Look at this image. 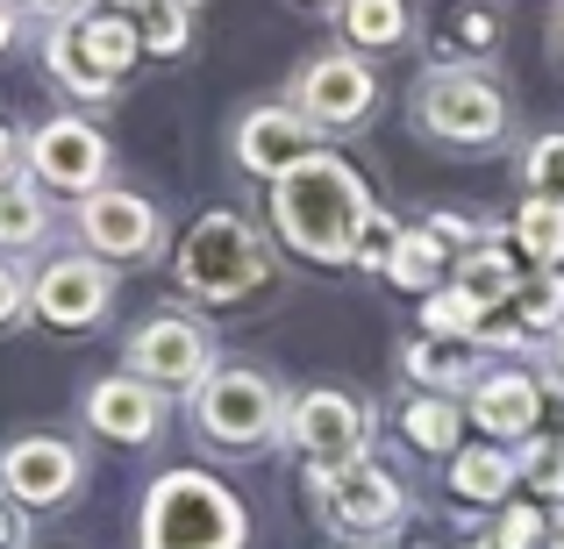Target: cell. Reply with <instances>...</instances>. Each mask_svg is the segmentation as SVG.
<instances>
[{"instance_id":"obj_10","label":"cell","mask_w":564,"mask_h":549,"mask_svg":"<svg viewBox=\"0 0 564 549\" xmlns=\"http://www.w3.org/2000/svg\"><path fill=\"white\" fill-rule=\"evenodd\" d=\"M315 499H322V521L344 528V536H386L408 514V493L386 479L372 457H358L344 471H315Z\"/></svg>"},{"instance_id":"obj_34","label":"cell","mask_w":564,"mask_h":549,"mask_svg":"<svg viewBox=\"0 0 564 549\" xmlns=\"http://www.w3.org/2000/svg\"><path fill=\"white\" fill-rule=\"evenodd\" d=\"M22 307H29V286H22V278L8 272V264H0V329H8V321L22 315Z\"/></svg>"},{"instance_id":"obj_3","label":"cell","mask_w":564,"mask_h":549,"mask_svg":"<svg viewBox=\"0 0 564 549\" xmlns=\"http://www.w3.org/2000/svg\"><path fill=\"white\" fill-rule=\"evenodd\" d=\"M264 278H272V250H264V235L250 229L243 215L207 207V215L186 229V243H180V286L193 293V300H250Z\"/></svg>"},{"instance_id":"obj_23","label":"cell","mask_w":564,"mask_h":549,"mask_svg":"<svg viewBox=\"0 0 564 549\" xmlns=\"http://www.w3.org/2000/svg\"><path fill=\"white\" fill-rule=\"evenodd\" d=\"M344 36L358 43V51H393V43H408V29H414V14H408V0H344Z\"/></svg>"},{"instance_id":"obj_4","label":"cell","mask_w":564,"mask_h":549,"mask_svg":"<svg viewBox=\"0 0 564 549\" xmlns=\"http://www.w3.org/2000/svg\"><path fill=\"white\" fill-rule=\"evenodd\" d=\"M193 436L207 442V450H264V442L286 436V407H279V385L264 378V371L250 364H215L207 371V385L193 393Z\"/></svg>"},{"instance_id":"obj_44","label":"cell","mask_w":564,"mask_h":549,"mask_svg":"<svg viewBox=\"0 0 564 549\" xmlns=\"http://www.w3.org/2000/svg\"><path fill=\"white\" fill-rule=\"evenodd\" d=\"M557 358H564V329H557Z\"/></svg>"},{"instance_id":"obj_36","label":"cell","mask_w":564,"mask_h":549,"mask_svg":"<svg viewBox=\"0 0 564 549\" xmlns=\"http://www.w3.org/2000/svg\"><path fill=\"white\" fill-rule=\"evenodd\" d=\"M14 8H29V14H51V22H72V14H79L86 0H14Z\"/></svg>"},{"instance_id":"obj_13","label":"cell","mask_w":564,"mask_h":549,"mask_svg":"<svg viewBox=\"0 0 564 549\" xmlns=\"http://www.w3.org/2000/svg\"><path fill=\"white\" fill-rule=\"evenodd\" d=\"M29 172L51 193L86 200V193L108 186V136H100L94 122H79V114H57V122H43L36 136H29Z\"/></svg>"},{"instance_id":"obj_12","label":"cell","mask_w":564,"mask_h":549,"mask_svg":"<svg viewBox=\"0 0 564 549\" xmlns=\"http://www.w3.org/2000/svg\"><path fill=\"white\" fill-rule=\"evenodd\" d=\"M315 151H322V129L307 122L293 100H258V108L236 122V136H229V157L250 172V179H264V186H272L286 165L315 157Z\"/></svg>"},{"instance_id":"obj_41","label":"cell","mask_w":564,"mask_h":549,"mask_svg":"<svg viewBox=\"0 0 564 549\" xmlns=\"http://www.w3.org/2000/svg\"><path fill=\"white\" fill-rule=\"evenodd\" d=\"M551 36H557V57H564V8H557V29H551Z\"/></svg>"},{"instance_id":"obj_38","label":"cell","mask_w":564,"mask_h":549,"mask_svg":"<svg viewBox=\"0 0 564 549\" xmlns=\"http://www.w3.org/2000/svg\"><path fill=\"white\" fill-rule=\"evenodd\" d=\"M14 14H22V8H14V0H0V51L14 43Z\"/></svg>"},{"instance_id":"obj_2","label":"cell","mask_w":564,"mask_h":549,"mask_svg":"<svg viewBox=\"0 0 564 549\" xmlns=\"http://www.w3.org/2000/svg\"><path fill=\"white\" fill-rule=\"evenodd\" d=\"M243 542H250L243 499L215 485L207 471H165L143 493L137 549H243Z\"/></svg>"},{"instance_id":"obj_20","label":"cell","mask_w":564,"mask_h":549,"mask_svg":"<svg viewBox=\"0 0 564 549\" xmlns=\"http://www.w3.org/2000/svg\"><path fill=\"white\" fill-rule=\"evenodd\" d=\"M43 65H51V79H65L79 100H108V94H115V79L94 65V57H86V43H79V14L51 29V43H43Z\"/></svg>"},{"instance_id":"obj_35","label":"cell","mask_w":564,"mask_h":549,"mask_svg":"<svg viewBox=\"0 0 564 549\" xmlns=\"http://www.w3.org/2000/svg\"><path fill=\"white\" fill-rule=\"evenodd\" d=\"M22 542H29L22 507H14V499H0V549H22Z\"/></svg>"},{"instance_id":"obj_42","label":"cell","mask_w":564,"mask_h":549,"mask_svg":"<svg viewBox=\"0 0 564 549\" xmlns=\"http://www.w3.org/2000/svg\"><path fill=\"white\" fill-rule=\"evenodd\" d=\"M315 8H344V0H315Z\"/></svg>"},{"instance_id":"obj_15","label":"cell","mask_w":564,"mask_h":549,"mask_svg":"<svg viewBox=\"0 0 564 549\" xmlns=\"http://www.w3.org/2000/svg\"><path fill=\"white\" fill-rule=\"evenodd\" d=\"M86 428L108 442H158V428H165V393H151L143 378H129V371H115V378H94L86 385Z\"/></svg>"},{"instance_id":"obj_9","label":"cell","mask_w":564,"mask_h":549,"mask_svg":"<svg viewBox=\"0 0 564 549\" xmlns=\"http://www.w3.org/2000/svg\"><path fill=\"white\" fill-rule=\"evenodd\" d=\"M286 100L329 136V129H358L365 114L379 108V79H372V65H365L358 51H322V57H307V65L293 72Z\"/></svg>"},{"instance_id":"obj_6","label":"cell","mask_w":564,"mask_h":549,"mask_svg":"<svg viewBox=\"0 0 564 549\" xmlns=\"http://www.w3.org/2000/svg\"><path fill=\"white\" fill-rule=\"evenodd\" d=\"M122 371L143 378L151 393H200L207 371H215V336L193 315H151L137 336L122 343Z\"/></svg>"},{"instance_id":"obj_24","label":"cell","mask_w":564,"mask_h":549,"mask_svg":"<svg viewBox=\"0 0 564 549\" xmlns=\"http://www.w3.org/2000/svg\"><path fill=\"white\" fill-rule=\"evenodd\" d=\"M451 286L486 315V307H508L514 293H522V278H514V257H500V250H471V257H457Z\"/></svg>"},{"instance_id":"obj_19","label":"cell","mask_w":564,"mask_h":549,"mask_svg":"<svg viewBox=\"0 0 564 549\" xmlns=\"http://www.w3.org/2000/svg\"><path fill=\"white\" fill-rule=\"evenodd\" d=\"M79 43H86V57L122 86V72L137 65V51H143V29H137V14H108L100 8V14H79Z\"/></svg>"},{"instance_id":"obj_5","label":"cell","mask_w":564,"mask_h":549,"mask_svg":"<svg viewBox=\"0 0 564 549\" xmlns=\"http://www.w3.org/2000/svg\"><path fill=\"white\" fill-rule=\"evenodd\" d=\"M414 122H422V136L451 143V151H486L508 136V94L471 65H436L414 86Z\"/></svg>"},{"instance_id":"obj_33","label":"cell","mask_w":564,"mask_h":549,"mask_svg":"<svg viewBox=\"0 0 564 549\" xmlns=\"http://www.w3.org/2000/svg\"><path fill=\"white\" fill-rule=\"evenodd\" d=\"M22 165H29V143L0 122V186H14V172H22Z\"/></svg>"},{"instance_id":"obj_26","label":"cell","mask_w":564,"mask_h":549,"mask_svg":"<svg viewBox=\"0 0 564 549\" xmlns=\"http://www.w3.org/2000/svg\"><path fill=\"white\" fill-rule=\"evenodd\" d=\"M51 235V207H43V193L36 186H0V243L8 250H29V243H43Z\"/></svg>"},{"instance_id":"obj_40","label":"cell","mask_w":564,"mask_h":549,"mask_svg":"<svg viewBox=\"0 0 564 549\" xmlns=\"http://www.w3.org/2000/svg\"><path fill=\"white\" fill-rule=\"evenodd\" d=\"M543 542H551V549H564V507L551 514V536H543Z\"/></svg>"},{"instance_id":"obj_7","label":"cell","mask_w":564,"mask_h":549,"mask_svg":"<svg viewBox=\"0 0 564 549\" xmlns=\"http://www.w3.org/2000/svg\"><path fill=\"white\" fill-rule=\"evenodd\" d=\"M286 442L307 457L315 471H344L372 450V407L358 393H336V385H315V393L293 399L286 414Z\"/></svg>"},{"instance_id":"obj_1","label":"cell","mask_w":564,"mask_h":549,"mask_svg":"<svg viewBox=\"0 0 564 549\" xmlns=\"http://www.w3.org/2000/svg\"><path fill=\"white\" fill-rule=\"evenodd\" d=\"M264 207H272V229L286 235V250H301L307 264H358L365 235L379 221L358 165H344L336 151H315L301 165H286L272 179V193H264Z\"/></svg>"},{"instance_id":"obj_18","label":"cell","mask_w":564,"mask_h":549,"mask_svg":"<svg viewBox=\"0 0 564 549\" xmlns=\"http://www.w3.org/2000/svg\"><path fill=\"white\" fill-rule=\"evenodd\" d=\"M386 278L400 293H443V235L436 229H400L386 250Z\"/></svg>"},{"instance_id":"obj_22","label":"cell","mask_w":564,"mask_h":549,"mask_svg":"<svg viewBox=\"0 0 564 549\" xmlns=\"http://www.w3.org/2000/svg\"><path fill=\"white\" fill-rule=\"evenodd\" d=\"M400 428H408L414 450H429V457H457V428H465V407H457L451 393H422V399H408V407H400Z\"/></svg>"},{"instance_id":"obj_28","label":"cell","mask_w":564,"mask_h":549,"mask_svg":"<svg viewBox=\"0 0 564 549\" xmlns=\"http://www.w3.org/2000/svg\"><path fill=\"white\" fill-rule=\"evenodd\" d=\"M143 51L151 57H180L186 43H193V8L186 0H158V8H143Z\"/></svg>"},{"instance_id":"obj_21","label":"cell","mask_w":564,"mask_h":549,"mask_svg":"<svg viewBox=\"0 0 564 549\" xmlns=\"http://www.w3.org/2000/svg\"><path fill=\"white\" fill-rule=\"evenodd\" d=\"M471 350H479V343H465V350H457V343H414L400 364H408L414 385H429V393H451V399H457L465 385H479V358H471Z\"/></svg>"},{"instance_id":"obj_37","label":"cell","mask_w":564,"mask_h":549,"mask_svg":"<svg viewBox=\"0 0 564 549\" xmlns=\"http://www.w3.org/2000/svg\"><path fill=\"white\" fill-rule=\"evenodd\" d=\"M429 229H436V235H457V243H465L471 221H465V215H429Z\"/></svg>"},{"instance_id":"obj_8","label":"cell","mask_w":564,"mask_h":549,"mask_svg":"<svg viewBox=\"0 0 564 549\" xmlns=\"http://www.w3.org/2000/svg\"><path fill=\"white\" fill-rule=\"evenodd\" d=\"M72 235H79V250L100 257V264H143V257H158V243H165V221H158V207L143 200V193L100 186V193L79 200Z\"/></svg>"},{"instance_id":"obj_11","label":"cell","mask_w":564,"mask_h":549,"mask_svg":"<svg viewBox=\"0 0 564 549\" xmlns=\"http://www.w3.org/2000/svg\"><path fill=\"white\" fill-rule=\"evenodd\" d=\"M86 485V457L65 436H22L0 450V493L14 507H65Z\"/></svg>"},{"instance_id":"obj_30","label":"cell","mask_w":564,"mask_h":549,"mask_svg":"<svg viewBox=\"0 0 564 549\" xmlns=\"http://www.w3.org/2000/svg\"><path fill=\"white\" fill-rule=\"evenodd\" d=\"M514 307H522V329H564V278L543 272L536 286L514 293Z\"/></svg>"},{"instance_id":"obj_17","label":"cell","mask_w":564,"mask_h":549,"mask_svg":"<svg viewBox=\"0 0 564 549\" xmlns=\"http://www.w3.org/2000/svg\"><path fill=\"white\" fill-rule=\"evenodd\" d=\"M514 479H522V464H514L508 450H457V457H451V493L471 499V507H494V499H508Z\"/></svg>"},{"instance_id":"obj_29","label":"cell","mask_w":564,"mask_h":549,"mask_svg":"<svg viewBox=\"0 0 564 549\" xmlns=\"http://www.w3.org/2000/svg\"><path fill=\"white\" fill-rule=\"evenodd\" d=\"M522 179H529V193H543V200H564V129H551V136L529 143Z\"/></svg>"},{"instance_id":"obj_25","label":"cell","mask_w":564,"mask_h":549,"mask_svg":"<svg viewBox=\"0 0 564 549\" xmlns=\"http://www.w3.org/2000/svg\"><path fill=\"white\" fill-rule=\"evenodd\" d=\"M514 243H522L529 257L543 264V272H557V264H564V200H543V193H529L522 215H514Z\"/></svg>"},{"instance_id":"obj_27","label":"cell","mask_w":564,"mask_h":549,"mask_svg":"<svg viewBox=\"0 0 564 549\" xmlns=\"http://www.w3.org/2000/svg\"><path fill=\"white\" fill-rule=\"evenodd\" d=\"M422 321H429V336H436V343H451V336H457V343H479V336H486L479 307H471V300H465L457 286L429 293V300H422Z\"/></svg>"},{"instance_id":"obj_32","label":"cell","mask_w":564,"mask_h":549,"mask_svg":"<svg viewBox=\"0 0 564 549\" xmlns=\"http://www.w3.org/2000/svg\"><path fill=\"white\" fill-rule=\"evenodd\" d=\"M522 479L543 485V493H564V442H536V450L522 457Z\"/></svg>"},{"instance_id":"obj_39","label":"cell","mask_w":564,"mask_h":549,"mask_svg":"<svg viewBox=\"0 0 564 549\" xmlns=\"http://www.w3.org/2000/svg\"><path fill=\"white\" fill-rule=\"evenodd\" d=\"M108 14H143V8H158V0H100Z\"/></svg>"},{"instance_id":"obj_14","label":"cell","mask_w":564,"mask_h":549,"mask_svg":"<svg viewBox=\"0 0 564 549\" xmlns=\"http://www.w3.org/2000/svg\"><path fill=\"white\" fill-rule=\"evenodd\" d=\"M29 307H36V321H51V329H94L100 315L115 307V278L100 257H51L36 272V286H29Z\"/></svg>"},{"instance_id":"obj_16","label":"cell","mask_w":564,"mask_h":549,"mask_svg":"<svg viewBox=\"0 0 564 549\" xmlns=\"http://www.w3.org/2000/svg\"><path fill=\"white\" fill-rule=\"evenodd\" d=\"M465 414L486 428V436L522 442V436H536V421H543V385L529 378V371H486V378L471 385Z\"/></svg>"},{"instance_id":"obj_31","label":"cell","mask_w":564,"mask_h":549,"mask_svg":"<svg viewBox=\"0 0 564 549\" xmlns=\"http://www.w3.org/2000/svg\"><path fill=\"white\" fill-rule=\"evenodd\" d=\"M543 536H551V521H543V514H529V507H514V514H500L494 549H536Z\"/></svg>"},{"instance_id":"obj_43","label":"cell","mask_w":564,"mask_h":549,"mask_svg":"<svg viewBox=\"0 0 564 549\" xmlns=\"http://www.w3.org/2000/svg\"><path fill=\"white\" fill-rule=\"evenodd\" d=\"M465 549H494V542H465Z\"/></svg>"}]
</instances>
